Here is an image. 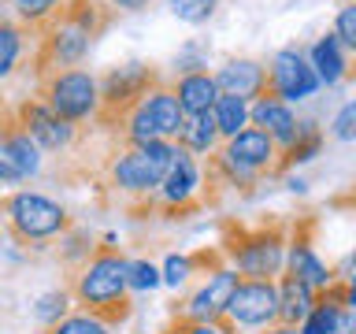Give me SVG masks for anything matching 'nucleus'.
<instances>
[{"mask_svg": "<svg viewBox=\"0 0 356 334\" xmlns=\"http://www.w3.org/2000/svg\"><path fill=\"white\" fill-rule=\"evenodd\" d=\"M119 11L108 0H63L49 19L33 30V52H30V74L38 82L41 74L78 67L89 56V49L111 30Z\"/></svg>", "mask_w": 356, "mask_h": 334, "instance_id": "nucleus-1", "label": "nucleus"}, {"mask_svg": "<svg viewBox=\"0 0 356 334\" xmlns=\"http://www.w3.org/2000/svg\"><path fill=\"white\" fill-rule=\"evenodd\" d=\"M127 256H122L111 241L97 245L93 256L71 275V297L74 305L89 312V316L104 319L108 327H119V323L130 319L134 301H130V283H127Z\"/></svg>", "mask_w": 356, "mask_h": 334, "instance_id": "nucleus-2", "label": "nucleus"}, {"mask_svg": "<svg viewBox=\"0 0 356 334\" xmlns=\"http://www.w3.org/2000/svg\"><path fill=\"white\" fill-rule=\"evenodd\" d=\"M163 82H167V78H163L160 67L145 63V60H130V63L108 67V71L97 78V116H93V127L104 130V134H115L122 127V119H127L130 111L152 93V89H160Z\"/></svg>", "mask_w": 356, "mask_h": 334, "instance_id": "nucleus-3", "label": "nucleus"}, {"mask_svg": "<svg viewBox=\"0 0 356 334\" xmlns=\"http://www.w3.org/2000/svg\"><path fill=\"white\" fill-rule=\"evenodd\" d=\"M286 241L289 227L282 219L260 223L252 230L230 219L222 223V256L241 278H275L286 267Z\"/></svg>", "mask_w": 356, "mask_h": 334, "instance_id": "nucleus-4", "label": "nucleus"}, {"mask_svg": "<svg viewBox=\"0 0 356 334\" xmlns=\"http://www.w3.org/2000/svg\"><path fill=\"white\" fill-rule=\"evenodd\" d=\"M175 141H145V145H122L115 160H108V182L119 193L145 197L156 193L160 182L171 171Z\"/></svg>", "mask_w": 356, "mask_h": 334, "instance_id": "nucleus-5", "label": "nucleus"}, {"mask_svg": "<svg viewBox=\"0 0 356 334\" xmlns=\"http://www.w3.org/2000/svg\"><path fill=\"white\" fill-rule=\"evenodd\" d=\"M182 122H186V111H182V104H178L175 89L163 82L160 89H152V93L145 97L127 119H122V127L111 134V138H119L122 145L178 141V134H182Z\"/></svg>", "mask_w": 356, "mask_h": 334, "instance_id": "nucleus-6", "label": "nucleus"}, {"mask_svg": "<svg viewBox=\"0 0 356 334\" xmlns=\"http://www.w3.org/2000/svg\"><path fill=\"white\" fill-rule=\"evenodd\" d=\"M33 97L41 104H49L60 119L82 127V122H93V116H97V74L82 71V67L41 74L33 82Z\"/></svg>", "mask_w": 356, "mask_h": 334, "instance_id": "nucleus-7", "label": "nucleus"}, {"mask_svg": "<svg viewBox=\"0 0 356 334\" xmlns=\"http://www.w3.org/2000/svg\"><path fill=\"white\" fill-rule=\"evenodd\" d=\"M4 227L19 245H41L56 234L71 230V216L44 193L22 189V193H11L4 200Z\"/></svg>", "mask_w": 356, "mask_h": 334, "instance_id": "nucleus-8", "label": "nucleus"}, {"mask_svg": "<svg viewBox=\"0 0 356 334\" xmlns=\"http://www.w3.org/2000/svg\"><path fill=\"white\" fill-rule=\"evenodd\" d=\"M319 74L316 67L308 63V56L297 49V45H286L271 56L267 63V97L286 100V104H297V100L312 97L319 89Z\"/></svg>", "mask_w": 356, "mask_h": 334, "instance_id": "nucleus-9", "label": "nucleus"}, {"mask_svg": "<svg viewBox=\"0 0 356 334\" xmlns=\"http://www.w3.org/2000/svg\"><path fill=\"white\" fill-rule=\"evenodd\" d=\"M11 108H15V119L22 122V130L38 141L41 152H67L78 145V138H82V127L60 119L49 104H41L38 97H22L19 104H11Z\"/></svg>", "mask_w": 356, "mask_h": 334, "instance_id": "nucleus-10", "label": "nucleus"}, {"mask_svg": "<svg viewBox=\"0 0 356 334\" xmlns=\"http://www.w3.org/2000/svg\"><path fill=\"white\" fill-rule=\"evenodd\" d=\"M227 319L234 327H271L278 319V283L275 278H241L227 305Z\"/></svg>", "mask_w": 356, "mask_h": 334, "instance_id": "nucleus-11", "label": "nucleus"}, {"mask_svg": "<svg viewBox=\"0 0 356 334\" xmlns=\"http://www.w3.org/2000/svg\"><path fill=\"white\" fill-rule=\"evenodd\" d=\"M312 230H316V219H297L289 223V241H286V271L297 275L305 286L327 289L334 283V271L319 260L316 245H312Z\"/></svg>", "mask_w": 356, "mask_h": 334, "instance_id": "nucleus-12", "label": "nucleus"}, {"mask_svg": "<svg viewBox=\"0 0 356 334\" xmlns=\"http://www.w3.org/2000/svg\"><path fill=\"white\" fill-rule=\"evenodd\" d=\"M200 189V167H197V156L182 149V145H175V160H171V171H167V178L160 182V200L167 205V212L171 216H186V212H197L204 200L197 197Z\"/></svg>", "mask_w": 356, "mask_h": 334, "instance_id": "nucleus-13", "label": "nucleus"}, {"mask_svg": "<svg viewBox=\"0 0 356 334\" xmlns=\"http://www.w3.org/2000/svg\"><path fill=\"white\" fill-rule=\"evenodd\" d=\"M234 167H241V171H249V175H271L275 171V164H278V149H275V141L267 138V134L260 127H245L238 138H230V141H222V149H219Z\"/></svg>", "mask_w": 356, "mask_h": 334, "instance_id": "nucleus-14", "label": "nucleus"}, {"mask_svg": "<svg viewBox=\"0 0 356 334\" xmlns=\"http://www.w3.org/2000/svg\"><path fill=\"white\" fill-rule=\"evenodd\" d=\"M238 283H241V275L234 271V267H222V271L208 275V283L200 286L186 305H175V316H189V319H219V316H227V305H230Z\"/></svg>", "mask_w": 356, "mask_h": 334, "instance_id": "nucleus-15", "label": "nucleus"}, {"mask_svg": "<svg viewBox=\"0 0 356 334\" xmlns=\"http://www.w3.org/2000/svg\"><path fill=\"white\" fill-rule=\"evenodd\" d=\"M249 122H252V127H260L267 138L275 141V149H278V152H286L289 145L297 141V130H300V122H297V116H293V108H289L286 100H275V97L252 100Z\"/></svg>", "mask_w": 356, "mask_h": 334, "instance_id": "nucleus-16", "label": "nucleus"}, {"mask_svg": "<svg viewBox=\"0 0 356 334\" xmlns=\"http://www.w3.org/2000/svg\"><path fill=\"white\" fill-rule=\"evenodd\" d=\"M216 86L222 97H245L252 100L267 97V63L260 60H227L216 71Z\"/></svg>", "mask_w": 356, "mask_h": 334, "instance_id": "nucleus-17", "label": "nucleus"}, {"mask_svg": "<svg viewBox=\"0 0 356 334\" xmlns=\"http://www.w3.org/2000/svg\"><path fill=\"white\" fill-rule=\"evenodd\" d=\"M30 52H33V30L0 8V78H11L19 67H26Z\"/></svg>", "mask_w": 356, "mask_h": 334, "instance_id": "nucleus-18", "label": "nucleus"}, {"mask_svg": "<svg viewBox=\"0 0 356 334\" xmlns=\"http://www.w3.org/2000/svg\"><path fill=\"white\" fill-rule=\"evenodd\" d=\"M175 97L182 104L186 116H200V111H211L219 100V86H216V74L208 71H189V74H175Z\"/></svg>", "mask_w": 356, "mask_h": 334, "instance_id": "nucleus-19", "label": "nucleus"}, {"mask_svg": "<svg viewBox=\"0 0 356 334\" xmlns=\"http://www.w3.org/2000/svg\"><path fill=\"white\" fill-rule=\"evenodd\" d=\"M308 63L316 67V74H319V82H341L345 74H349V52H345V45L338 33H323V38L312 45V52H308Z\"/></svg>", "mask_w": 356, "mask_h": 334, "instance_id": "nucleus-20", "label": "nucleus"}, {"mask_svg": "<svg viewBox=\"0 0 356 334\" xmlns=\"http://www.w3.org/2000/svg\"><path fill=\"white\" fill-rule=\"evenodd\" d=\"M312 305H316V289L305 286L297 275H282L278 278V323L286 327H297V323L308 319Z\"/></svg>", "mask_w": 356, "mask_h": 334, "instance_id": "nucleus-21", "label": "nucleus"}, {"mask_svg": "<svg viewBox=\"0 0 356 334\" xmlns=\"http://www.w3.org/2000/svg\"><path fill=\"white\" fill-rule=\"evenodd\" d=\"M219 127H216V111H200V116H186L182 134H178L175 145H182L193 156H208L219 149Z\"/></svg>", "mask_w": 356, "mask_h": 334, "instance_id": "nucleus-22", "label": "nucleus"}, {"mask_svg": "<svg viewBox=\"0 0 356 334\" xmlns=\"http://www.w3.org/2000/svg\"><path fill=\"white\" fill-rule=\"evenodd\" d=\"M319 145H323V130L316 127V122H300L297 141L289 145L286 152H278V164H275V171H271V175H282L286 167H293V164L316 160V156H319Z\"/></svg>", "mask_w": 356, "mask_h": 334, "instance_id": "nucleus-23", "label": "nucleus"}, {"mask_svg": "<svg viewBox=\"0 0 356 334\" xmlns=\"http://www.w3.org/2000/svg\"><path fill=\"white\" fill-rule=\"evenodd\" d=\"M249 100L245 97H222L219 93V100H216V127H219V138L222 141H230V138H238V134L249 127Z\"/></svg>", "mask_w": 356, "mask_h": 334, "instance_id": "nucleus-24", "label": "nucleus"}, {"mask_svg": "<svg viewBox=\"0 0 356 334\" xmlns=\"http://www.w3.org/2000/svg\"><path fill=\"white\" fill-rule=\"evenodd\" d=\"M60 4L63 0H0V8H8L11 15H15L19 22H26L30 30H38Z\"/></svg>", "mask_w": 356, "mask_h": 334, "instance_id": "nucleus-25", "label": "nucleus"}, {"mask_svg": "<svg viewBox=\"0 0 356 334\" xmlns=\"http://www.w3.org/2000/svg\"><path fill=\"white\" fill-rule=\"evenodd\" d=\"M160 334H238V327L219 316V319H189V316H175Z\"/></svg>", "mask_w": 356, "mask_h": 334, "instance_id": "nucleus-26", "label": "nucleus"}, {"mask_svg": "<svg viewBox=\"0 0 356 334\" xmlns=\"http://www.w3.org/2000/svg\"><path fill=\"white\" fill-rule=\"evenodd\" d=\"M44 334H111V327L89 312H74V316H63L60 323L44 327Z\"/></svg>", "mask_w": 356, "mask_h": 334, "instance_id": "nucleus-27", "label": "nucleus"}, {"mask_svg": "<svg viewBox=\"0 0 356 334\" xmlns=\"http://www.w3.org/2000/svg\"><path fill=\"white\" fill-rule=\"evenodd\" d=\"M334 33L341 38L345 52H349V74L345 78H356V4H345L334 19Z\"/></svg>", "mask_w": 356, "mask_h": 334, "instance_id": "nucleus-28", "label": "nucleus"}, {"mask_svg": "<svg viewBox=\"0 0 356 334\" xmlns=\"http://www.w3.org/2000/svg\"><path fill=\"white\" fill-rule=\"evenodd\" d=\"M171 4V15L189 22V26H200V22H208L211 15H216L219 0H167Z\"/></svg>", "mask_w": 356, "mask_h": 334, "instance_id": "nucleus-29", "label": "nucleus"}, {"mask_svg": "<svg viewBox=\"0 0 356 334\" xmlns=\"http://www.w3.org/2000/svg\"><path fill=\"white\" fill-rule=\"evenodd\" d=\"M67 308H71V289H52V294H44L38 305H33V316H38L44 327H52V323H60L67 316Z\"/></svg>", "mask_w": 356, "mask_h": 334, "instance_id": "nucleus-30", "label": "nucleus"}, {"mask_svg": "<svg viewBox=\"0 0 356 334\" xmlns=\"http://www.w3.org/2000/svg\"><path fill=\"white\" fill-rule=\"evenodd\" d=\"M189 71H208V49L200 41H189L175 56V74H189Z\"/></svg>", "mask_w": 356, "mask_h": 334, "instance_id": "nucleus-31", "label": "nucleus"}, {"mask_svg": "<svg viewBox=\"0 0 356 334\" xmlns=\"http://www.w3.org/2000/svg\"><path fill=\"white\" fill-rule=\"evenodd\" d=\"M127 283H130V289H156L163 283V275L156 271V264H149V260H130L127 264Z\"/></svg>", "mask_w": 356, "mask_h": 334, "instance_id": "nucleus-32", "label": "nucleus"}, {"mask_svg": "<svg viewBox=\"0 0 356 334\" xmlns=\"http://www.w3.org/2000/svg\"><path fill=\"white\" fill-rule=\"evenodd\" d=\"M189 275H193V264H189V256H178V253L167 256V264H163V283H167V286L178 289Z\"/></svg>", "mask_w": 356, "mask_h": 334, "instance_id": "nucleus-33", "label": "nucleus"}, {"mask_svg": "<svg viewBox=\"0 0 356 334\" xmlns=\"http://www.w3.org/2000/svg\"><path fill=\"white\" fill-rule=\"evenodd\" d=\"M334 138L338 141H356V100H349L338 116H334Z\"/></svg>", "mask_w": 356, "mask_h": 334, "instance_id": "nucleus-34", "label": "nucleus"}, {"mask_svg": "<svg viewBox=\"0 0 356 334\" xmlns=\"http://www.w3.org/2000/svg\"><path fill=\"white\" fill-rule=\"evenodd\" d=\"M108 4L115 8V11H127V15H138V11H145L152 0H108Z\"/></svg>", "mask_w": 356, "mask_h": 334, "instance_id": "nucleus-35", "label": "nucleus"}, {"mask_svg": "<svg viewBox=\"0 0 356 334\" xmlns=\"http://www.w3.org/2000/svg\"><path fill=\"white\" fill-rule=\"evenodd\" d=\"M0 182H11V186L22 182V175H19V171H15V167H11L8 160H4V156H0Z\"/></svg>", "mask_w": 356, "mask_h": 334, "instance_id": "nucleus-36", "label": "nucleus"}, {"mask_svg": "<svg viewBox=\"0 0 356 334\" xmlns=\"http://www.w3.org/2000/svg\"><path fill=\"white\" fill-rule=\"evenodd\" d=\"M264 334H300L297 327H286V323H282V327H271V331H264Z\"/></svg>", "mask_w": 356, "mask_h": 334, "instance_id": "nucleus-37", "label": "nucleus"}, {"mask_svg": "<svg viewBox=\"0 0 356 334\" xmlns=\"http://www.w3.org/2000/svg\"><path fill=\"white\" fill-rule=\"evenodd\" d=\"M8 108V97H4V89H0V111H4Z\"/></svg>", "mask_w": 356, "mask_h": 334, "instance_id": "nucleus-38", "label": "nucleus"}, {"mask_svg": "<svg viewBox=\"0 0 356 334\" xmlns=\"http://www.w3.org/2000/svg\"><path fill=\"white\" fill-rule=\"evenodd\" d=\"M353 271H356V253H353Z\"/></svg>", "mask_w": 356, "mask_h": 334, "instance_id": "nucleus-39", "label": "nucleus"}, {"mask_svg": "<svg viewBox=\"0 0 356 334\" xmlns=\"http://www.w3.org/2000/svg\"><path fill=\"white\" fill-rule=\"evenodd\" d=\"M345 4H356V0H345Z\"/></svg>", "mask_w": 356, "mask_h": 334, "instance_id": "nucleus-40", "label": "nucleus"}, {"mask_svg": "<svg viewBox=\"0 0 356 334\" xmlns=\"http://www.w3.org/2000/svg\"><path fill=\"white\" fill-rule=\"evenodd\" d=\"M0 208H4V205H0Z\"/></svg>", "mask_w": 356, "mask_h": 334, "instance_id": "nucleus-41", "label": "nucleus"}]
</instances>
